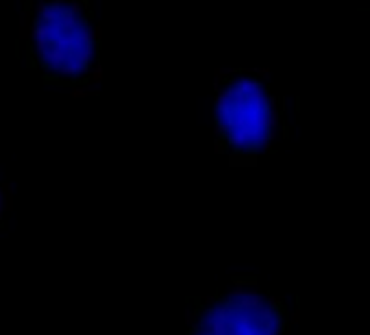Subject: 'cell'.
I'll list each match as a JSON object with an SVG mask.
<instances>
[{"label":"cell","mask_w":370,"mask_h":335,"mask_svg":"<svg viewBox=\"0 0 370 335\" xmlns=\"http://www.w3.org/2000/svg\"><path fill=\"white\" fill-rule=\"evenodd\" d=\"M281 131V99L272 92L270 70H236L214 85L216 152L255 159L272 152Z\"/></svg>","instance_id":"obj_1"},{"label":"cell","mask_w":370,"mask_h":335,"mask_svg":"<svg viewBox=\"0 0 370 335\" xmlns=\"http://www.w3.org/2000/svg\"><path fill=\"white\" fill-rule=\"evenodd\" d=\"M85 81H88V85H101V81H103V65L96 61L88 68V74H85Z\"/></svg>","instance_id":"obj_2"},{"label":"cell","mask_w":370,"mask_h":335,"mask_svg":"<svg viewBox=\"0 0 370 335\" xmlns=\"http://www.w3.org/2000/svg\"><path fill=\"white\" fill-rule=\"evenodd\" d=\"M94 90L90 85H72L70 88V96L72 99H83V96H90Z\"/></svg>","instance_id":"obj_3"},{"label":"cell","mask_w":370,"mask_h":335,"mask_svg":"<svg viewBox=\"0 0 370 335\" xmlns=\"http://www.w3.org/2000/svg\"><path fill=\"white\" fill-rule=\"evenodd\" d=\"M198 320H201L198 312H196V309H192V307H187V309H185V325L192 329V327H196V325H198Z\"/></svg>","instance_id":"obj_4"},{"label":"cell","mask_w":370,"mask_h":335,"mask_svg":"<svg viewBox=\"0 0 370 335\" xmlns=\"http://www.w3.org/2000/svg\"><path fill=\"white\" fill-rule=\"evenodd\" d=\"M48 9V0H39V3L33 5V11H31V16L37 18V16H42V13Z\"/></svg>","instance_id":"obj_5"},{"label":"cell","mask_w":370,"mask_h":335,"mask_svg":"<svg viewBox=\"0 0 370 335\" xmlns=\"http://www.w3.org/2000/svg\"><path fill=\"white\" fill-rule=\"evenodd\" d=\"M92 35H94V41L103 39V26L99 22H92Z\"/></svg>","instance_id":"obj_6"},{"label":"cell","mask_w":370,"mask_h":335,"mask_svg":"<svg viewBox=\"0 0 370 335\" xmlns=\"http://www.w3.org/2000/svg\"><path fill=\"white\" fill-rule=\"evenodd\" d=\"M216 301H218L216 296H201V305H203V307H212Z\"/></svg>","instance_id":"obj_7"},{"label":"cell","mask_w":370,"mask_h":335,"mask_svg":"<svg viewBox=\"0 0 370 335\" xmlns=\"http://www.w3.org/2000/svg\"><path fill=\"white\" fill-rule=\"evenodd\" d=\"M0 218H3V209H0Z\"/></svg>","instance_id":"obj_8"}]
</instances>
